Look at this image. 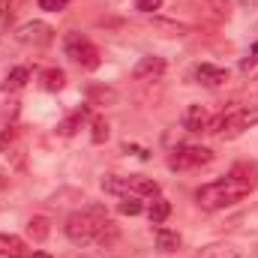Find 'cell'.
Returning <instances> with one entry per match:
<instances>
[{"label": "cell", "instance_id": "obj_3", "mask_svg": "<svg viewBox=\"0 0 258 258\" xmlns=\"http://www.w3.org/2000/svg\"><path fill=\"white\" fill-rule=\"evenodd\" d=\"M63 48H66V57H72L75 63H81L84 69H96V66H99V51H96V45H93L87 36H81V33H69L63 39Z\"/></svg>", "mask_w": 258, "mask_h": 258}, {"label": "cell", "instance_id": "obj_11", "mask_svg": "<svg viewBox=\"0 0 258 258\" xmlns=\"http://www.w3.org/2000/svg\"><path fill=\"white\" fill-rule=\"evenodd\" d=\"M168 213H171V201H168V198H162V195H156V198H153V204H150V210H147L150 222H153V225H159V222H165V219H168Z\"/></svg>", "mask_w": 258, "mask_h": 258}, {"label": "cell", "instance_id": "obj_14", "mask_svg": "<svg viewBox=\"0 0 258 258\" xmlns=\"http://www.w3.org/2000/svg\"><path fill=\"white\" fill-rule=\"evenodd\" d=\"M27 78H30V69H27V66H15V69L6 75L3 87H6V90H18V87H24V84H27Z\"/></svg>", "mask_w": 258, "mask_h": 258}, {"label": "cell", "instance_id": "obj_10", "mask_svg": "<svg viewBox=\"0 0 258 258\" xmlns=\"http://www.w3.org/2000/svg\"><path fill=\"white\" fill-rule=\"evenodd\" d=\"M156 249L159 252H174L180 249V234L168 231V228H156Z\"/></svg>", "mask_w": 258, "mask_h": 258}, {"label": "cell", "instance_id": "obj_22", "mask_svg": "<svg viewBox=\"0 0 258 258\" xmlns=\"http://www.w3.org/2000/svg\"><path fill=\"white\" fill-rule=\"evenodd\" d=\"M90 138H93L96 144H102V141L108 138V120H105V117H96V120H93V135H90Z\"/></svg>", "mask_w": 258, "mask_h": 258}, {"label": "cell", "instance_id": "obj_27", "mask_svg": "<svg viewBox=\"0 0 258 258\" xmlns=\"http://www.w3.org/2000/svg\"><path fill=\"white\" fill-rule=\"evenodd\" d=\"M243 3H246V6H249V9H252V6H258V0H243Z\"/></svg>", "mask_w": 258, "mask_h": 258}, {"label": "cell", "instance_id": "obj_15", "mask_svg": "<svg viewBox=\"0 0 258 258\" xmlns=\"http://www.w3.org/2000/svg\"><path fill=\"white\" fill-rule=\"evenodd\" d=\"M102 189L111 195H126L129 192V177H117V174H108L102 177Z\"/></svg>", "mask_w": 258, "mask_h": 258}, {"label": "cell", "instance_id": "obj_9", "mask_svg": "<svg viewBox=\"0 0 258 258\" xmlns=\"http://www.w3.org/2000/svg\"><path fill=\"white\" fill-rule=\"evenodd\" d=\"M195 78H198V84H204V87H219V84L228 81V72L219 69V66L201 63L198 69H195Z\"/></svg>", "mask_w": 258, "mask_h": 258}, {"label": "cell", "instance_id": "obj_20", "mask_svg": "<svg viewBox=\"0 0 258 258\" xmlns=\"http://www.w3.org/2000/svg\"><path fill=\"white\" fill-rule=\"evenodd\" d=\"M84 117H87V108H81V111H75V114H72L69 120H63V123H60V135H72V132L78 129V123H81Z\"/></svg>", "mask_w": 258, "mask_h": 258}, {"label": "cell", "instance_id": "obj_4", "mask_svg": "<svg viewBox=\"0 0 258 258\" xmlns=\"http://www.w3.org/2000/svg\"><path fill=\"white\" fill-rule=\"evenodd\" d=\"M210 159H213V153H210L207 147H189V144H183V147L171 150L168 168H174V171H189V168H198V165H207Z\"/></svg>", "mask_w": 258, "mask_h": 258}, {"label": "cell", "instance_id": "obj_8", "mask_svg": "<svg viewBox=\"0 0 258 258\" xmlns=\"http://www.w3.org/2000/svg\"><path fill=\"white\" fill-rule=\"evenodd\" d=\"M180 120H183V129H189V132H207V126H210V114L201 105H189Z\"/></svg>", "mask_w": 258, "mask_h": 258}, {"label": "cell", "instance_id": "obj_28", "mask_svg": "<svg viewBox=\"0 0 258 258\" xmlns=\"http://www.w3.org/2000/svg\"><path fill=\"white\" fill-rule=\"evenodd\" d=\"M252 57H255V60H258V42H255V45H252Z\"/></svg>", "mask_w": 258, "mask_h": 258}, {"label": "cell", "instance_id": "obj_5", "mask_svg": "<svg viewBox=\"0 0 258 258\" xmlns=\"http://www.w3.org/2000/svg\"><path fill=\"white\" fill-rule=\"evenodd\" d=\"M66 237L75 243V246H84V243H90V240H96V231H93V222H90V216L84 213V210H78V213H72L69 219H66L63 225Z\"/></svg>", "mask_w": 258, "mask_h": 258}, {"label": "cell", "instance_id": "obj_6", "mask_svg": "<svg viewBox=\"0 0 258 258\" xmlns=\"http://www.w3.org/2000/svg\"><path fill=\"white\" fill-rule=\"evenodd\" d=\"M15 36H18L21 42H27V45H48V42L54 39V30H51L48 24H42V21H27V24L18 27Z\"/></svg>", "mask_w": 258, "mask_h": 258}, {"label": "cell", "instance_id": "obj_23", "mask_svg": "<svg viewBox=\"0 0 258 258\" xmlns=\"http://www.w3.org/2000/svg\"><path fill=\"white\" fill-rule=\"evenodd\" d=\"M66 3H69V0H39V9H45V12H60V9H66Z\"/></svg>", "mask_w": 258, "mask_h": 258}, {"label": "cell", "instance_id": "obj_16", "mask_svg": "<svg viewBox=\"0 0 258 258\" xmlns=\"http://www.w3.org/2000/svg\"><path fill=\"white\" fill-rule=\"evenodd\" d=\"M63 84H66L63 69H45V72H42V87H45V90H60Z\"/></svg>", "mask_w": 258, "mask_h": 258}, {"label": "cell", "instance_id": "obj_7", "mask_svg": "<svg viewBox=\"0 0 258 258\" xmlns=\"http://www.w3.org/2000/svg\"><path fill=\"white\" fill-rule=\"evenodd\" d=\"M165 72V60L162 57H141L138 66L132 69V75L138 78V81H153V78H159Z\"/></svg>", "mask_w": 258, "mask_h": 258}, {"label": "cell", "instance_id": "obj_2", "mask_svg": "<svg viewBox=\"0 0 258 258\" xmlns=\"http://www.w3.org/2000/svg\"><path fill=\"white\" fill-rule=\"evenodd\" d=\"M255 123H258V108H231V111H222V114L210 117L207 132H210V135L225 132V135L231 138V135H240L243 129L255 126Z\"/></svg>", "mask_w": 258, "mask_h": 258}, {"label": "cell", "instance_id": "obj_12", "mask_svg": "<svg viewBox=\"0 0 258 258\" xmlns=\"http://www.w3.org/2000/svg\"><path fill=\"white\" fill-rule=\"evenodd\" d=\"M129 189L135 195H150V198H156V195H159V183H156V180H147V177H132V180H129Z\"/></svg>", "mask_w": 258, "mask_h": 258}, {"label": "cell", "instance_id": "obj_21", "mask_svg": "<svg viewBox=\"0 0 258 258\" xmlns=\"http://www.w3.org/2000/svg\"><path fill=\"white\" fill-rule=\"evenodd\" d=\"M27 228H30V234H33L36 240H45V237H48V222H45L42 216L30 219V225H27Z\"/></svg>", "mask_w": 258, "mask_h": 258}, {"label": "cell", "instance_id": "obj_1", "mask_svg": "<svg viewBox=\"0 0 258 258\" xmlns=\"http://www.w3.org/2000/svg\"><path fill=\"white\" fill-rule=\"evenodd\" d=\"M249 192H252V186H249L246 180H240L237 174H228V177H222V180H213V183L201 186V189L195 192V201H198L204 210H225V207L237 204L240 198H246Z\"/></svg>", "mask_w": 258, "mask_h": 258}, {"label": "cell", "instance_id": "obj_19", "mask_svg": "<svg viewBox=\"0 0 258 258\" xmlns=\"http://www.w3.org/2000/svg\"><path fill=\"white\" fill-rule=\"evenodd\" d=\"M201 258H237V249L234 246H222V243H216V246H207Z\"/></svg>", "mask_w": 258, "mask_h": 258}, {"label": "cell", "instance_id": "obj_13", "mask_svg": "<svg viewBox=\"0 0 258 258\" xmlns=\"http://www.w3.org/2000/svg\"><path fill=\"white\" fill-rule=\"evenodd\" d=\"M24 252V243L12 234H0V255H9V258H21Z\"/></svg>", "mask_w": 258, "mask_h": 258}, {"label": "cell", "instance_id": "obj_18", "mask_svg": "<svg viewBox=\"0 0 258 258\" xmlns=\"http://www.w3.org/2000/svg\"><path fill=\"white\" fill-rule=\"evenodd\" d=\"M87 96H90L93 102H102V105H105V102H114V99H117V93H114L111 87H96V84H93V87L87 90Z\"/></svg>", "mask_w": 258, "mask_h": 258}, {"label": "cell", "instance_id": "obj_24", "mask_svg": "<svg viewBox=\"0 0 258 258\" xmlns=\"http://www.w3.org/2000/svg\"><path fill=\"white\" fill-rule=\"evenodd\" d=\"M162 6V0H135V9L138 12H156Z\"/></svg>", "mask_w": 258, "mask_h": 258}, {"label": "cell", "instance_id": "obj_25", "mask_svg": "<svg viewBox=\"0 0 258 258\" xmlns=\"http://www.w3.org/2000/svg\"><path fill=\"white\" fill-rule=\"evenodd\" d=\"M9 138H12V132H3V135H0V147H3V144H6Z\"/></svg>", "mask_w": 258, "mask_h": 258}, {"label": "cell", "instance_id": "obj_26", "mask_svg": "<svg viewBox=\"0 0 258 258\" xmlns=\"http://www.w3.org/2000/svg\"><path fill=\"white\" fill-rule=\"evenodd\" d=\"M30 258H51V255H48V252H33Z\"/></svg>", "mask_w": 258, "mask_h": 258}, {"label": "cell", "instance_id": "obj_17", "mask_svg": "<svg viewBox=\"0 0 258 258\" xmlns=\"http://www.w3.org/2000/svg\"><path fill=\"white\" fill-rule=\"evenodd\" d=\"M117 210L123 213V216H138L144 207H141V201H138V195H123V201L117 204Z\"/></svg>", "mask_w": 258, "mask_h": 258}]
</instances>
